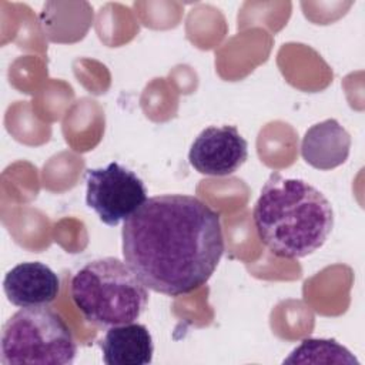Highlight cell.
Listing matches in <instances>:
<instances>
[{"instance_id":"cell-1","label":"cell","mask_w":365,"mask_h":365,"mask_svg":"<svg viewBox=\"0 0 365 365\" xmlns=\"http://www.w3.org/2000/svg\"><path fill=\"white\" fill-rule=\"evenodd\" d=\"M121 250L148 289L168 297L190 294L211 278L222 258L220 214L194 195L150 197L124 221Z\"/></svg>"},{"instance_id":"cell-2","label":"cell","mask_w":365,"mask_h":365,"mask_svg":"<svg viewBox=\"0 0 365 365\" xmlns=\"http://www.w3.org/2000/svg\"><path fill=\"white\" fill-rule=\"evenodd\" d=\"M259 241L279 258H304L319 250L334 228L328 198L301 178L272 173L252 210Z\"/></svg>"},{"instance_id":"cell-3","label":"cell","mask_w":365,"mask_h":365,"mask_svg":"<svg viewBox=\"0 0 365 365\" xmlns=\"http://www.w3.org/2000/svg\"><path fill=\"white\" fill-rule=\"evenodd\" d=\"M70 294L84 319L100 328L135 322L148 304L147 287L114 257L83 265L71 278Z\"/></svg>"},{"instance_id":"cell-4","label":"cell","mask_w":365,"mask_h":365,"mask_svg":"<svg viewBox=\"0 0 365 365\" xmlns=\"http://www.w3.org/2000/svg\"><path fill=\"white\" fill-rule=\"evenodd\" d=\"M76 354L77 344L70 327L51 308H21L3 325L0 339L3 365H70Z\"/></svg>"},{"instance_id":"cell-5","label":"cell","mask_w":365,"mask_h":365,"mask_svg":"<svg viewBox=\"0 0 365 365\" xmlns=\"http://www.w3.org/2000/svg\"><path fill=\"white\" fill-rule=\"evenodd\" d=\"M147 198L143 180L115 161L86 173V204L106 225L115 227L127 221Z\"/></svg>"},{"instance_id":"cell-6","label":"cell","mask_w":365,"mask_h":365,"mask_svg":"<svg viewBox=\"0 0 365 365\" xmlns=\"http://www.w3.org/2000/svg\"><path fill=\"white\" fill-rule=\"evenodd\" d=\"M248 158V143L235 125H210L192 141L190 165L202 175L227 177L240 170Z\"/></svg>"},{"instance_id":"cell-7","label":"cell","mask_w":365,"mask_h":365,"mask_svg":"<svg viewBox=\"0 0 365 365\" xmlns=\"http://www.w3.org/2000/svg\"><path fill=\"white\" fill-rule=\"evenodd\" d=\"M7 299L19 308L48 307L60 294V278L38 261L20 262L3 279Z\"/></svg>"},{"instance_id":"cell-8","label":"cell","mask_w":365,"mask_h":365,"mask_svg":"<svg viewBox=\"0 0 365 365\" xmlns=\"http://www.w3.org/2000/svg\"><path fill=\"white\" fill-rule=\"evenodd\" d=\"M351 151V135L335 118L311 125L301 141V155L307 164L328 171L342 165Z\"/></svg>"},{"instance_id":"cell-9","label":"cell","mask_w":365,"mask_h":365,"mask_svg":"<svg viewBox=\"0 0 365 365\" xmlns=\"http://www.w3.org/2000/svg\"><path fill=\"white\" fill-rule=\"evenodd\" d=\"M103 362L107 365H147L153 361L154 344L148 328L143 324L111 327L98 341Z\"/></svg>"},{"instance_id":"cell-10","label":"cell","mask_w":365,"mask_h":365,"mask_svg":"<svg viewBox=\"0 0 365 365\" xmlns=\"http://www.w3.org/2000/svg\"><path fill=\"white\" fill-rule=\"evenodd\" d=\"M359 364L358 359L335 339L307 338L304 339L284 364Z\"/></svg>"}]
</instances>
